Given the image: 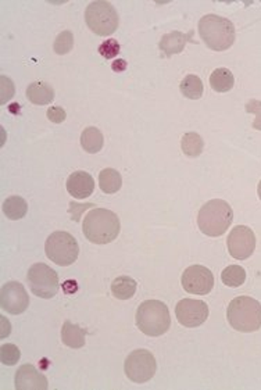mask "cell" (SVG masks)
<instances>
[{
    "label": "cell",
    "mask_w": 261,
    "mask_h": 390,
    "mask_svg": "<svg viewBox=\"0 0 261 390\" xmlns=\"http://www.w3.org/2000/svg\"><path fill=\"white\" fill-rule=\"evenodd\" d=\"M136 327L146 336H161L171 327L168 307L160 300H146L136 310Z\"/></svg>",
    "instance_id": "cell-5"
},
{
    "label": "cell",
    "mask_w": 261,
    "mask_h": 390,
    "mask_svg": "<svg viewBox=\"0 0 261 390\" xmlns=\"http://www.w3.org/2000/svg\"><path fill=\"white\" fill-rule=\"evenodd\" d=\"M235 85L234 74L228 68H217L210 75V86L214 92L218 93H227L229 92Z\"/></svg>",
    "instance_id": "cell-20"
},
{
    "label": "cell",
    "mask_w": 261,
    "mask_h": 390,
    "mask_svg": "<svg viewBox=\"0 0 261 390\" xmlns=\"http://www.w3.org/2000/svg\"><path fill=\"white\" fill-rule=\"evenodd\" d=\"M181 148L185 156L188 157H199L205 149V141L196 132H188L182 136Z\"/></svg>",
    "instance_id": "cell-24"
},
{
    "label": "cell",
    "mask_w": 261,
    "mask_h": 390,
    "mask_svg": "<svg viewBox=\"0 0 261 390\" xmlns=\"http://www.w3.org/2000/svg\"><path fill=\"white\" fill-rule=\"evenodd\" d=\"M87 331L81 327L65 321L61 328V340L70 349H82L85 346Z\"/></svg>",
    "instance_id": "cell-18"
},
{
    "label": "cell",
    "mask_w": 261,
    "mask_h": 390,
    "mask_svg": "<svg viewBox=\"0 0 261 390\" xmlns=\"http://www.w3.org/2000/svg\"><path fill=\"white\" fill-rule=\"evenodd\" d=\"M0 318H1V328H3V331H1V339H4V337H7V336L10 334L11 327H10V323H8L3 316H1Z\"/></svg>",
    "instance_id": "cell-35"
},
{
    "label": "cell",
    "mask_w": 261,
    "mask_h": 390,
    "mask_svg": "<svg viewBox=\"0 0 261 390\" xmlns=\"http://www.w3.org/2000/svg\"><path fill=\"white\" fill-rule=\"evenodd\" d=\"M14 386L17 390H46L49 388V382L34 365L24 364L15 372Z\"/></svg>",
    "instance_id": "cell-14"
},
{
    "label": "cell",
    "mask_w": 261,
    "mask_h": 390,
    "mask_svg": "<svg viewBox=\"0 0 261 390\" xmlns=\"http://www.w3.org/2000/svg\"><path fill=\"white\" fill-rule=\"evenodd\" d=\"M227 318L238 332H257L261 328V304L250 296L235 297L228 306Z\"/></svg>",
    "instance_id": "cell-3"
},
{
    "label": "cell",
    "mask_w": 261,
    "mask_h": 390,
    "mask_svg": "<svg viewBox=\"0 0 261 390\" xmlns=\"http://www.w3.org/2000/svg\"><path fill=\"white\" fill-rule=\"evenodd\" d=\"M136 280L131 277H118L111 283V293L118 300H128L134 297L136 292Z\"/></svg>",
    "instance_id": "cell-22"
},
{
    "label": "cell",
    "mask_w": 261,
    "mask_h": 390,
    "mask_svg": "<svg viewBox=\"0 0 261 390\" xmlns=\"http://www.w3.org/2000/svg\"><path fill=\"white\" fill-rule=\"evenodd\" d=\"M257 195H259V197H260L261 200V181L259 182V186H257Z\"/></svg>",
    "instance_id": "cell-36"
},
{
    "label": "cell",
    "mask_w": 261,
    "mask_h": 390,
    "mask_svg": "<svg viewBox=\"0 0 261 390\" xmlns=\"http://www.w3.org/2000/svg\"><path fill=\"white\" fill-rule=\"evenodd\" d=\"M120 44L117 42V39H108V41H105L101 46H99V53L102 56L110 60V58H114L117 57V55L120 53Z\"/></svg>",
    "instance_id": "cell-29"
},
{
    "label": "cell",
    "mask_w": 261,
    "mask_h": 390,
    "mask_svg": "<svg viewBox=\"0 0 261 390\" xmlns=\"http://www.w3.org/2000/svg\"><path fill=\"white\" fill-rule=\"evenodd\" d=\"M192 35H193V31H189L188 34H184V32H179V31L168 32V34L161 37L158 48L165 57L179 55V53L184 52L188 42H192V44L195 42L192 39Z\"/></svg>",
    "instance_id": "cell-16"
},
{
    "label": "cell",
    "mask_w": 261,
    "mask_h": 390,
    "mask_svg": "<svg viewBox=\"0 0 261 390\" xmlns=\"http://www.w3.org/2000/svg\"><path fill=\"white\" fill-rule=\"evenodd\" d=\"M1 81V105H4L6 102H8L13 96H14V84L10 78L1 75L0 78Z\"/></svg>",
    "instance_id": "cell-31"
},
{
    "label": "cell",
    "mask_w": 261,
    "mask_h": 390,
    "mask_svg": "<svg viewBox=\"0 0 261 390\" xmlns=\"http://www.w3.org/2000/svg\"><path fill=\"white\" fill-rule=\"evenodd\" d=\"M48 118L54 122V124H61L65 121L67 118V114H65V110L61 109V108H51L48 112H46Z\"/></svg>",
    "instance_id": "cell-32"
},
{
    "label": "cell",
    "mask_w": 261,
    "mask_h": 390,
    "mask_svg": "<svg viewBox=\"0 0 261 390\" xmlns=\"http://www.w3.org/2000/svg\"><path fill=\"white\" fill-rule=\"evenodd\" d=\"M27 98L37 106H48L54 100V89L48 82L37 81L28 85Z\"/></svg>",
    "instance_id": "cell-17"
},
{
    "label": "cell",
    "mask_w": 261,
    "mask_h": 390,
    "mask_svg": "<svg viewBox=\"0 0 261 390\" xmlns=\"http://www.w3.org/2000/svg\"><path fill=\"white\" fill-rule=\"evenodd\" d=\"M0 306L4 311L13 316L25 313L30 306V296L20 282H7L0 290Z\"/></svg>",
    "instance_id": "cell-12"
},
{
    "label": "cell",
    "mask_w": 261,
    "mask_h": 390,
    "mask_svg": "<svg viewBox=\"0 0 261 390\" xmlns=\"http://www.w3.org/2000/svg\"><path fill=\"white\" fill-rule=\"evenodd\" d=\"M178 323L186 328H198L209 318V306L203 300L184 299L175 307Z\"/></svg>",
    "instance_id": "cell-11"
},
{
    "label": "cell",
    "mask_w": 261,
    "mask_h": 390,
    "mask_svg": "<svg viewBox=\"0 0 261 390\" xmlns=\"http://www.w3.org/2000/svg\"><path fill=\"white\" fill-rule=\"evenodd\" d=\"M121 223L115 213L106 209H94L84 219L82 230L85 238L95 245H107L120 235Z\"/></svg>",
    "instance_id": "cell-2"
},
{
    "label": "cell",
    "mask_w": 261,
    "mask_h": 390,
    "mask_svg": "<svg viewBox=\"0 0 261 390\" xmlns=\"http://www.w3.org/2000/svg\"><path fill=\"white\" fill-rule=\"evenodd\" d=\"M20 357H21V351L20 349L13 344V343H7V344H3L0 347V360H1V364L4 365H14L20 361Z\"/></svg>",
    "instance_id": "cell-28"
},
{
    "label": "cell",
    "mask_w": 261,
    "mask_h": 390,
    "mask_svg": "<svg viewBox=\"0 0 261 390\" xmlns=\"http://www.w3.org/2000/svg\"><path fill=\"white\" fill-rule=\"evenodd\" d=\"M227 246L231 257L235 260H246L255 253L256 249L255 232L249 226L238 225L229 232Z\"/></svg>",
    "instance_id": "cell-10"
},
{
    "label": "cell",
    "mask_w": 261,
    "mask_h": 390,
    "mask_svg": "<svg viewBox=\"0 0 261 390\" xmlns=\"http://www.w3.org/2000/svg\"><path fill=\"white\" fill-rule=\"evenodd\" d=\"M245 110L246 112H252L256 115L255 121H253V128L257 129V131H261V102L260 100H256V99H252L246 103L245 106Z\"/></svg>",
    "instance_id": "cell-30"
},
{
    "label": "cell",
    "mask_w": 261,
    "mask_h": 390,
    "mask_svg": "<svg viewBox=\"0 0 261 390\" xmlns=\"http://www.w3.org/2000/svg\"><path fill=\"white\" fill-rule=\"evenodd\" d=\"M89 207H94V204H77V203H70V214L72 216L74 221H79L81 213H84L85 210H88Z\"/></svg>",
    "instance_id": "cell-33"
},
{
    "label": "cell",
    "mask_w": 261,
    "mask_h": 390,
    "mask_svg": "<svg viewBox=\"0 0 261 390\" xmlns=\"http://www.w3.org/2000/svg\"><path fill=\"white\" fill-rule=\"evenodd\" d=\"M181 93L191 100H199L203 96L202 79L198 75H186L181 82Z\"/></svg>",
    "instance_id": "cell-25"
},
{
    "label": "cell",
    "mask_w": 261,
    "mask_h": 390,
    "mask_svg": "<svg viewBox=\"0 0 261 390\" xmlns=\"http://www.w3.org/2000/svg\"><path fill=\"white\" fill-rule=\"evenodd\" d=\"M46 257L60 267H68L77 261L79 246L77 239L64 230L53 232L45 243Z\"/></svg>",
    "instance_id": "cell-6"
},
{
    "label": "cell",
    "mask_w": 261,
    "mask_h": 390,
    "mask_svg": "<svg viewBox=\"0 0 261 390\" xmlns=\"http://www.w3.org/2000/svg\"><path fill=\"white\" fill-rule=\"evenodd\" d=\"M221 280L229 287H239L246 280V271L241 266H229L222 271Z\"/></svg>",
    "instance_id": "cell-26"
},
{
    "label": "cell",
    "mask_w": 261,
    "mask_h": 390,
    "mask_svg": "<svg viewBox=\"0 0 261 390\" xmlns=\"http://www.w3.org/2000/svg\"><path fill=\"white\" fill-rule=\"evenodd\" d=\"M124 371L128 379H131L132 382L146 384L156 374V358L149 350H135L127 357L124 363Z\"/></svg>",
    "instance_id": "cell-8"
},
{
    "label": "cell",
    "mask_w": 261,
    "mask_h": 390,
    "mask_svg": "<svg viewBox=\"0 0 261 390\" xmlns=\"http://www.w3.org/2000/svg\"><path fill=\"white\" fill-rule=\"evenodd\" d=\"M121 185H122V178L117 169L105 168L99 174V186L102 192H105L107 195L117 193L121 189Z\"/></svg>",
    "instance_id": "cell-23"
},
{
    "label": "cell",
    "mask_w": 261,
    "mask_h": 390,
    "mask_svg": "<svg viewBox=\"0 0 261 390\" xmlns=\"http://www.w3.org/2000/svg\"><path fill=\"white\" fill-rule=\"evenodd\" d=\"M181 283L188 293L205 296L214 287V277L209 268L203 266H191L184 271Z\"/></svg>",
    "instance_id": "cell-13"
},
{
    "label": "cell",
    "mask_w": 261,
    "mask_h": 390,
    "mask_svg": "<svg viewBox=\"0 0 261 390\" xmlns=\"http://www.w3.org/2000/svg\"><path fill=\"white\" fill-rule=\"evenodd\" d=\"M234 221L232 207L221 199L208 202L198 214L199 229L211 238L224 235Z\"/></svg>",
    "instance_id": "cell-4"
},
{
    "label": "cell",
    "mask_w": 261,
    "mask_h": 390,
    "mask_svg": "<svg viewBox=\"0 0 261 390\" xmlns=\"http://www.w3.org/2000/svg\"><path fill=\"white\" fill-rule=\"evenodd\" d=\"M105 138L99 128L88 126L81 135V146L89 155H96L103 149Z\"/></svg>",
    "instance_id": "cell-19"
},
{
    "label": "cell",
    "mask_w": 261,
    "mask_h": 390,
    "mask_svg": "<svg viewBox=\"0 0 261 390\" xmlns=\"http://www.w3.org/2000/svg\"><path fill=\"white\" fill-rule=\"evenodd\" d=\"M95 190V181L87 171H75L67 179V192L75 199H87Z\"/></svg>",
    "instance_id": "cell-15"
},
{
    "label": "cell",
    "mask_w": 261,
    "mask_h": 390,
    "mask_svg": "<svg viewBox=\"0 0 261 390\" xmlns=\"http://www.w3.org/2000/svg\"><path fill=\"white\" fill-rule=\"evenodd\" d=\"M27 280L31 292L41 299H52L60 289L57 273L42 263L30 267Z\"/></svg>",
    "instance_id": "cell-9"
},
{
    "label": "cell",
    "mask_w": 261,
    "mask_h": 390,
    "mask_svg": "<svg viewBox=\"0 0 261 390\" xmlns=\"http://www.w3.org/2000/svg\"><path fill=\"white\" fill-rule=\"evenodd\" d=\"M27 212L28 203L21 196H10L3 202V213L11 221L24 219Z\"/></svg>",
    "instance_id": "cell-21"
},
{
    "label": "cell",
    "mask_w": 261,
    "mask_h": 390,
    "mask_svg": "<svg viewBox=\"0 0 261 390\" xmlns=\"http://www.w3.org/2000/svg\"><path fill=\"white\" fill-rule=\"evenodd\" d=\"M199 34L206 46L214 52L228 51L236 37L232 21L217 14H206L200 18Z\"/></svg>",
    "instance_id": "cell-1"
},
{
    "label": "cell",
    "mask_w": 261,
    "mask_h": 390,
    "mask_svg": "<svg viewBox=\"0 0 261 390\" xmlns=\"http://www.w3.org/2000/svg\"><path fill=\"white\" fill-rule=\"evenodd\" d=\"M72 48H74V35L71 31H63L61 34L57 35L53 45V51L56 52V55L64 56L70 53Z\"/></svg>",
    "instance_id": "cell-27"
},
{
    "label": "cell",
    "mask_w": 261,
    "mask_h": 390,
    "mask_svg": "<svg viewBox=\"0 0 261 390\" xmlns=\"http://www.w3.org/2000/svg\"><path fill=\"white\" fill-rule=\"evenodd\" d=\"M89 30L99 37H110L118 28V14L111 3L105 0L92 1L85 11Z\"/></svg>",
    "instance_id": "cell-7"
},
{
    "label": "cell",
    "mask_w": 261,
    "mask_h": 390,
    "mask_svg": "<svg viewBox=\"0 0 261 390\" xmlns=\"http://www.w3.org/2000/svg\"><path fill=\"white\" fill-rule=\"evenodd\" d=\"M127 65H128V64H127L125 60L118 58V60H115V61L111 64V70L115 71V72H122V71L127 70Z\"/></svg>",
    "instance_id": "cell-34"
}]
</instances>
